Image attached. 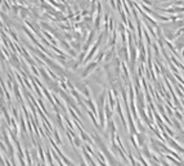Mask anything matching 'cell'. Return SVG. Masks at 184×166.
<instances>
[{
	"label": "cell",
	"instance_id": "obj_4",
	"mask_svg": "<svg viewBox=\"0 0 184 166\" xmlns=\"http://www.w3.org/2000/svg\"><path fill=\"white\" fill-rule=\"evenodd\" d=\"M109 5L112 8H116V0H109Z\"/></svg>",
	"mask_w": 184,
	"mask_h": 166
},
{
	"label": "cell",
	"instance_id": "obj_6",
	"mask_svg": "<svg viewBox=\"0 0 184 166\" xmlns=\"http://www.w3.org/2000/svg\"><path fill=\"white\" fill-rule=\"evenodd\" d=\"M88 13H89V10H88V9H84V10L81 12V16H86Z\"/></svg>",
	"mask_w": 184,
	"mask_h": 166
},
{
	"label": "cell",
	"instance_id": "obj_7",
	"mask_svg": "<svg viewBox=\"0 0 184 166\" xmlns=\"http://www.w3.org/2000/svg\"><path fill=\"white\" fill-rule=\"evenodd\" d=\"M80 1H81V0H80Z\"/></svg>",
	"mask_w": 184,
	"mask_h": 166
},
{
	"label": "cell",
	"instance_id": "obj_5",
	"mask_svg": "<svg viewBox=\"0 0 184 166\" xmlns=\"http://www.w3.org/2000/svg\"><path fill=\"white\" fill-rule=\"evenodd\" d=\"M175 115H176L178 120H183V118H182V115H180V113H179V112H178V111H176V112H175Z\"/></svg>",
	"mask_w": 184,
	"mask_h": 166
},
{
	"label": "cell",
	"instance_id": "obj_3",
	"mask_svg": "<svg viewBox=\"0 0 184 166\" xmlns=\"http://www.w3.org/2000/svg\"><path fill=\"white\" fill-rule=\"evenodd\" d=\"M99 23H100V14H98L95 18V28L99 27Z\"/></svg>",
	"mask_w": 184,
	"mask_h": 166
},
{
	"label": "cell",
	"instance_id": "obj_2",
	"mask_svg": "<svg viewBox=\"0 0 184 166\" xmlns=\"http://www.w3.org/2000/svg\"><path fill=\"white\" fill-rule=\"evenodd\" d=\"M138 140H139V143H140V146H143L144 142H145V137H144V134H138Z\"/></svg>",
	"mask_w": 184,
	"mask_h": 166
},
{
	"label": "cell",
	"instance_id": "obj_1",
	"mask_svg": "<svg viewBox=\"0 0 184 166\" xmlns=\"http://www.w3.org/2000/svg\"><path fill=\"white\" fill-rule=\"evenodd\" d=\"M95 66H97V63H95V62H93V63H90V64H89V66L86 67V70H85L84 72H82V76H88V73L90 72V71H93V68H94V67H95Z\"/></svg>",
	"mask_w": 184,
	"mask_h": 166
}]
</instances>
